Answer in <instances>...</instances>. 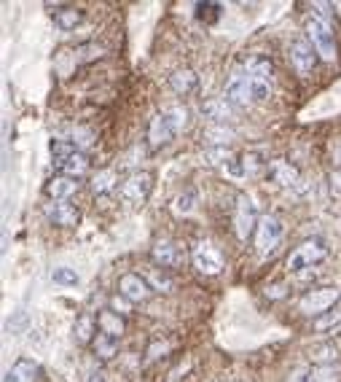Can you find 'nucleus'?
I'll return each mask as SVG.
<instances>
[{
    "instance_id": "1",
    "label": "nucleus",
    "mask_w": 341,
    "mask_h": 382,
    "mask_svg": "<svg viewBox=\"0 0 341 382\" xmlns=\"http://www.w3.org/2000/svg\"><path fill=\"white\" fill-rule=\"evenodd\" d=\"M271 97V81L264 78H250L234 70L226 81V100L231 106H255Z\"/></svg>"
},
{
    "instance_id": "2",
    "label": "nucleus",
    "mask_w": 341,
    "mask_h": 382,
    "mask_svg": "<svg viewBox=\"0 0 341 382\" xmlns=\"http://www.w3.org/2000/svg\"><path fill=\"white\" fill-rule=\"evenodd\" d=\"M341 299V288L336 286H317V288L307 291L301 299H298V310H301V315H307V318H320V315H326L330 310H336V302Z\"/></svg>"
},
{
    "instance_id": "3",
    "label": "nucleus",
    "mask_w": 341,
    "mask_h": 382,
    "mask_svg": "<svg viewBox=\"0 0 341 382\" xmlns=\"http://www.w3.org/2000/svg\"><path fill=\"white\" fill-rule=\"evenodd\" d=\"M328 259V243L323 237H309V240H304L301 245H296L293 250H290V256H288V269L290 272H307L311 267H317L320 261Z\"/></svg>"
},
{
    "instance_id": "4",
    "label": "nucleus",
    "mask_w": 341,
    "mask_h": 382,
    "mask_svg": "<svg viewBox=\"0 0 341 382\" xmlns=\"http://www.w3.org/2000/svg\"><path fill=\"white\" fill-rule=\"evenodd\" d=\"M333 32L336 30L330 25H326V22H320L317 16H311L309 22H307V41L314 46L317 57L323 62L336 60V35Z\"/></svg>"
},
{
    "instance_id": "5",
    "label": "nucleus",
    "mask_w": 341,
    "mask_h": 382,
    "mask_svg": "<svg viewBox=\"0 0 341 382\" xmlns=\"http://www.w3.org/2000/svg\"><path fill=\"white\" fill-rule=\"evenodd\" d=\"M153 191V172L148 170H134L132 175H127L119 186V194L129 205H143Z\"/></svg>"
},
{
    "instance_id": "6",
    "label": "nucleus",
    "mask_w": 341,
    "mask_h": 382,
    "mask_svg": "<svg viewBox=\"0 0 341 382\" xmlns=\"http://www.w3.org/2000/svg\"><path fill=\"white\" fill-rule=\"evenodd\" d=\"M258 221L261 215L255 210V202L250 197H237V208H234V231L242 243H247L250 237H255V229H258Z\"/></svg>"
},
{
    "instance_id": "7",
    "label": "nucleus",
    "mask_w": 341,
    "mask_h": 382,
    "mask_svg": "<svg viewBox=\"0 0 341 382\" xmlns=\"http://www.w3.org/2000/svg\"><path fill=\"white\" fill-rule=\"evenodd\" d=\"M255 250L261 253V256H269V253H274L277 250V245L282 240V224L277 215H261V221H258V229H255Z\"/></svg>"
},
{
    "instance_id": "8",
    "label": "nucleus",
    "mask_w": 341,
    "mask_h": 382,
    "mask_svg": "<svg viewBox=\"0 0 341 382\" xmlns=\"http://www.w3.org/2000/svg\"><path fill=\"white\" fill-rule=\"evenodd\" d=\"M191 264L199 275H221L223 272V256L215 245L210 243H196L191 250Z\"/></svg>"
},
{
    "instance_id": "9",
    "label": "nucleus",
    "mask_w": 341,
    "mask_h": 382,
    "mask_svg": "<svg viewBox=\"0 0 341 382\" xmlns=\"http://www.w3.org/2000/svg\"><path fill=\"white\" fill-rule=\"evenodd\" d=\"M175 135H178V132H175V127H172V122H169L167 110H159V113H153V116H150L148 132H146L150 151H159V148H164V146H169Z\"/></svg>"
},
{
    "instance_id": "10",
    "label": "nucleus",
    "mask_w": 341,
    "mask_h": 382,
    "mask_svg": "<svg viewBox=\"0 0 341 382\" xmlns=\"http://www.w3.org/2000/svg\"><path fill=\"white\" fill-rule=\"evenodd\" d=\"M266 178L282 189H298L301 186V170L288 159H271L266 165Z\"/></svg>"
},
{
    "instance_id": "11",
    "label": "nucleus",
    "mask_w": 341,
    "mask_h": 382,
    "mask_svg": "<svg viewBox=\"0 0 341 382\" xmlns=\"http://www.w3.org/2000/svg\"><path fill=\"white\" fill-rule=\"evenodd\" d=\"M119 293L124 296V299H127V302L137 305V302H148L150 293H153V288L148 286L146 275H137V272H127V275L119 277Z\"/></svg>"
},
{
    "instance_id": "12",
    "label": "nucleus",
    "mask_w": 341,
    "mask_h": 382,
    "mask_svg": "<svg viewBox=\"0 0 341 382\" xmlns=\"http://www.w3.org/2000/svg\"><path fill=\"white\" fill-rule=\"evenodd\" d=\"M317 51L311 46L309 41H304V38H298L293 41V46H290V65H293V70H296L298 76H309L311 70H314V65H317Z\"/></svg>"
},
{
    "instance_id": "13",
    "label": "nucleus",
    "mask_w": 341,
    "mask_h": 382,
    "mask_svg": "<svg viewBox=\"0 0 341 382\" xmlns=\"http://www.w3.org/2000/svg\"><path fill=\"white\" fill-rule=\"evenodd\" d=\"M150 259L159 269H175L180 261H183V248L172 240H156L153 248H150Z\"/></svg>"
},
{
    "instance_id": "14",
    "label": "nucleus",
    "mask_w": 341,
    "mask_h": 382,
    "mask_svg": "<svg viewBox=\"0 0 341 382\" xmlns=\"http://www.w3.org/2000/svg\"><path fill=\"white\" fill-rule=\"evenodd\" d=\"M44 215L54 227H65V229H73V227H78V221H81L78 208H73L70 202H46Z\"/></svg>"
},
{
    "instance_id": "15",
    "label": "nucleus",
    "mask_w": 341,
    "mask_h": 382,
    "mask_svg": "<svg viewBox=\"0 0 341 382\" xmlns=\"http://www.w3.org/2000/svg\"><path fill=\"white\" fill-rule=\"evenodd\" d=\"M202 116L210 124H226L237 116V106H231L226 97H210L202 103Z\"/></svg>"
},
{
    "instance_id": "16",
    "label": "nucleus",
    "mask_w": 341,
    "mask_h": 382,
    "mask_svg": "<svg viewBox=\"0 0 341 382\" xmlns=\"http://www.w3.org/2000/svg\"><path fill=\"white\" fill-rule=\"evenodd\" d=\"M81 189V181H75V178H67V175H54V178H49L44 186V194L46 197H51L54 202H65V199L75 197V191Z\"/></svg>"
},
{
    "instance_id": "17",
    "label": "nucleus",
    "mask_w": 341,
    "mask_h": 382,
    "mask_svg": "<svg viewBox=\"0 0 341 382\" xmlns=\"http://www.w3.org/2000/svg\"><path fill=\"white\" fill-rule=\"evenodd\" d=\"M54 167L60 170V175H67V178H75V181H81V178H86L89 175V156L84 151H75L70 153L67 159H60V162H54Z\"/></svg>"
},
{
    "instance_id": "18",
    "label": "nucleus",
    "mask_w": 341,
    "mask_h": 382,
    "mask_svg": "<svg viewBox=\"0 0 341 382\" xmlns=\"http://www.w3.org/2000/svg\"><path fill=\"white\" fill-rule=\"evenodd\" d=\"M41 377V364L32 358H16L11 369L6 371L3 382H38Z\"/></svg>"
},
{
    "instance_id": "19",
    "label": "nucleus",
    "mask_w": 341,
    "mask_h": 382,
    "mask_svg": "<svg viewBox=\"0 0 341 382\" xmlns=\"http://www.w3.org/2000/svg\"><path fill=\"white\" fill-rule=\"evenodd\" d=\"M237 70L250 78H264V81H271V76H274V65H271V60H269V57H261V54L245 57V60L239 62Z\"/></svg>"
},
{
    "instance_id": "20",
    "label": "nucleus",
    "mask_w": 341,
    "mask_h": 382,
    "mask_svg": "<svg viewBox=\"0 0 341 382\" xmlns=\"http://www.w3.org/2000/svg\"><path fill=\"white\" fill-rule=\"evenodd\" d=\"M202 138L210 143V148H229L237 138V132L229 124H207L202 129Z\"/></svg>"
},
{
    "instance_id": "21",
    "label": "nucleus",
    "mask_w": 341,
    "mask_h": 382,
    "mask_svg": "<svg viewBox=\"0 0 341 382\" xmlns=\"http://www.w3.org/2000/svg\"><path fill=\"white\" fill-rule=\"evenodd\" d=\"M169 89L175 94H180V97H188V94H193L199 89V76L193 73L191 68H180V70H175L169 76Z\"/></svg>"
},
{
    "instance_id": "22",
    "label": "nucleus",
    "mask_w": 341,
    "mask_h": 382,
    "mask_svg": "<svg viewBox=\"0 0 341 382\" xmlns=\"http://www.w3.org/2000/svg\"><path fill=\"white\" fill-rule=\"evenodd\" d=\"M307 352H309V361L314 367H336V361H339L341 355L336 342H317Z\"/></svg>"
},
{
    "instance_id": "23",
    "label": "nucleus",
    "mask_w": 341,
    "mask_h": 382,
    "mask_svg": "<svg viewBox=\"0 0 341 382\" xmlns=\"http://www.w3.org/2000/svg\"><path fill=\"white\" fill-rule=\"evenodd\" d=\"M97 326H100V331L108 336H116V339H121V334L127 331V318L124 315H119L116 310H100L97 312Z\"/></svg>"
},
{
    "instance_id": "24",
    "label": "nucleus",
    "mask_w": 341,
    "mask_h": 382,
    "mask_svg": "<svg viewBox=\"0 0 341 382\" xmlns=\"http://www.w3.org/2000/svg\"><path fill=\"white\" fill-rule=\"evenodd\" d=\"M261 170H266V165H264V159L258 156V153H242V156H237L231 165H229V172L231 175H239V178H252V175H258Z\"/></svg>"
},
{
    "instance_id": "25",
    "label": "nucleus",
    "mask_w": 341,
    "mask_h": 382,
    "mask_svg": "<svg viewBox=\"0 0 341 382\" xmlns=\"http://www.w3.org/2000/svg\"><path fill=\"white\" fill-rule=\"evenodd\" d=\"M100 334V326H97V315H89V312H84L73 326V339L75 345H89L94 342V336Z\"/></svg>"
},
{
    "instance_id": "26",
    "label": "nucleus",
    "mask_w": 341,
    "mask_h": 382,
    "mask_svg": "<svg viewBox=\"0 0 341 382\" xmlns=\"http://www.w3.org/2000/svg\"><path fill=\"white\" fill-rule=\"evenodd\" d=\"M91 352H94V358L97 361H113L116 355H119V339L116 336H108V334H100L94 336V342H91Z\"/></svg>"
},
{
    "instance_id": "27",
    "label": "nucleus",
    "mask_w": 341,
    "mask_h": 382,
    "mask_svg": "<svg viewBox=\"0 0 341 382\" xmlns=\"http://www.w3.org/2000/svg\"><path fill=\"white\" fill-rule=\"evenodd\" d=\"M81 22H84V8H78V6H60L54 11V25L65 32L75 30Z\"/></svg>"
},
{
    "instance_id": "28",
    "label": "nucleus",
    "mask_w": 341,
    "mask_h": 382,
    "mask_svg": "<svg viewBox=\"0 0 341 382\" xmlns=\"http://www.w3.org/2000/svg\"><path fill=\"white\" fill-rule=\"evenodd\" d=\"M105 54V46H100V44H94V41H89V44H81V46L73 49V62L75 65H86V62H94V60H103Z\"/></svg>"
},
{
    "instance_id": "29",
    "label": "nucleus",
    "mask_w": 341,
    "mask_h": 382,
    "mask_svg": "<svg viewBox=\"0 0 341 382\" xmlns=\"http://www.w3.org/2000/svg\"><path fill=\"white\" fill-rule=\"evenodd\" d=\"M116 178H119V175H116V170H110V167L100 170V172L89 181L91 191H94V194H110V191L116 189Z\"/></svg>"
},
{
    "instance_id": "30",
    "label": "nucleus",
    "mask_w": 341,
    "mask_h": 382,
    "mask_svg": "<svg viewBox=\"0 0 341 382\" xmlns=\"http://www.w3.org/2000/svg\"><path fill=\"white\" fill-rule=\"evenodd\" d=\"M339 326H341V310H330V312H326V315H320V318L311 321L314 334H330V331L339 329Z\"/></svg>"
},
{
    "instance_id": "31",
    "label": "nucleus",
    "mask_w": 341,
    "mask_h": 382,
    "mask_svg": "<svg viewBox=\"0 0 341 382\" xmlns=\"http://www.w3.org/2000/svg\"><path fill=\"white\" fill-rule=\"evenodd\" d=\"M146 280H148V286L153 291H162V293H169V291H175V280L167 275L164 269H159V267H153L148 275H146Z\"/></svg>"
},
{
    "instance_id": "32",
    "label": "nucleus",
    "mask_w": 341,
    "mask_h": 382,
    "mask_svg": "<svg viewBox=\"0 0 341 382\" xmlns=\"http://www.w3.org/2000/svg\"><path fill=\"white\" fill-rule=\"evenodd\" d=\"M207 162L212 165V167H223L229 170V165L237 159V153H231V148H207Z\"/></svg>"
},
{
    "instance_id": "33",
    "label": "nucleus",
    "mask_w": 341,
    "mask_h": 382,
    "mask_svg": "<svg viewBox=\"0 0 341 382\" xmlns=\"http://www.w3.org/2000/svg\"><path fill=\"white\" fill-rule=\"evenodd\" d=\"M193 208H196V189H186V191H180L178 199H175V213L188 215Z\"/></svg>"
},
{
    "instance_id": "34",
    "label": "nucleus",
    "mask_w": 341,
    "mask_h": 382,
    "mask_svg": "<svg viewBox=\"0 0 341 382\" xmlns=\"http://www.w3.org/2000/svg\"><path fill=\"white\" fill-rule=\"evenodd\" d=\"M311 380L314 382H341L339 367H314L311 369Z\"/></svg>"
},
{
    "instance_id": "35",
    "label": "nucleus",
    "mask_w": 341,
    "mask_h": 382,
    "mask_svg": "<svg viewBox=\"0 0 341 382\" xmlns=\"http://www.w3.org/2000/svg\"><path fill=\"white\" fill-rule=\"evenodd\" d=\"M167 116H169V122H172V127H175V132H183L186 127H188V108L183 106H175L167 110Z\"/></svg>"
},
{
    "instance_id": "36",
    "label": "nucleus",
    "mask_w": 341,
    "mask_h": 382,
    "mask_svg": "<svg viewBox=\"0 0 341 382\" xmlns=\"http://www.w3.org/2000/svg\"><path fill=\"white\" fill-rule=\"evenodd\" d=\"M51 280H54L57 286H75V283H78V272L70 269V267H57V269L51 272Z\"/></svg>"
},
{
    "instance_id": "37",
    "label": "nucleus",
    "mask_w": 341,
    "mask_h": 382,
    "mask_svg": "<svg viewBox=\"0 0 341 382\" xmlns=\"http://www.w3.org/2000/svg\"><path fill=\"white\" fill-rule=\"evenodd\" d=\"M169 342L167 339H159V342H150L148 350H146V364H153V361H159V358H164L167 352H169Z\"/></svg>"
},
{
    "instance_id": "38",
    "label": "nucleus",
    "mask_w": 341,
    "mask_h": 382,
    "mask_svg": "<svg viewBox=\"0 0 341 382\" xmlns=\"http://www.w3.org/2000/svg\"><path fill=\"white\" fill-rule=\"evenodd\" d=\"M70 143H75L78 146V151H84V148H89V146H94V135H91L89 129H84V127H75L73 132H70Z\"/></svg>"
},
{
    "instance_id": "39",
    "label": "nucleus",
    "mask_w": 341,
    "mask_h": 382,
    "mask_svg": "<svg viewBox=\"0 0 341 382\" xmlns=\"http://www.w3.org/2000/svg\"><path fill=\"white\" fill-rule=\"evenodd\" d=\"M311 8H314V16L320 19V22H326L330 27H336V11H333V6L330 3H311Z\"/></svg>"
},
{
    "instance_id": "40",
    "label": "nucleus",
    "mask_w": 341,
    "mask_h": 382,
    "mask_svg": "<svg viewBox=\"0 0 341 382\" xmlns=\"http://www.w3.org/2000/svg\"><path fill=\"white\" fill-rule=\"evenodd\" d=\"M196 16L205 22H215L221 16V3H196Z\"/></svg>"
},
{
    "instance_id": "41",
    "label": "nucleus",
    "mask_w": 341,
    "mask_h": 382,
    "mask_svg": "<svg viewBox=\"0 0 341 382\" xmlns=\"http://www.w3.org/2000/svg\"><path fill=\"white\" fill-rule=\"evenodd\" d=\"M285 382H314L311 380V369L307 367H296L288 377H285Z\"/></svg>"
},
{
    "instance_id": "42",
    "label": "nucleus",
    "mask_w": 341,
    "mask_h": 382,
    "mask_svg": "<svg viewBox=\"0 0 341 382\" xmlns=\"http://www.w3.org/2000/svg\"><path fill=\"white\" fill-rule=\"evenodd\" d=\"M129 305H132V302H127V299H124V296H113V299H110V310H116V312H119V315H124V312H127V310H129Z\"/></svg>"
},
{
    "instance_id": "43",
    "label": "nucleus",
    "mask_w": 341,
    "mask_h": 382,
    "mask_svg": "<svg viewBox=\"0 0 341 382\" xmlns=\"http://www.w3.org/2000/svg\"><path fill=\"white\" fill-rule=\"evenodd\" d=\"M328 181H330V191H333V194H341V170L330 172Z\"/></svg>"
},
{
    "instance_id": "44",
    "label": "nucleus",
    "mask_w": 341,
    "mask_h": 382,
    "mask_svg": "<svg viewBox=\"0 0 341 382\" xmlns=\"http://www.w3.org/2000/svg\"><path fill=\"white\" fill-rule=\"evenodd\" d=\"M86 382H105V371H103V369H91L89 377H86Z\"/></svg>"
},
{
    "instance_id": "45",
    "label": "nucleus",
    "mask_w": 341,
    "mask_h": 382,
    "mask_svg": "<svg viewBox=\"0 0 341 382\" xmlns=\"http://www.w3.org/2000/svg\"><path fill=\"white\" fill-rule=\"evenodd\" d=\"M339 348H341V339H339Z\"/></svg>"
}]
</instances>
